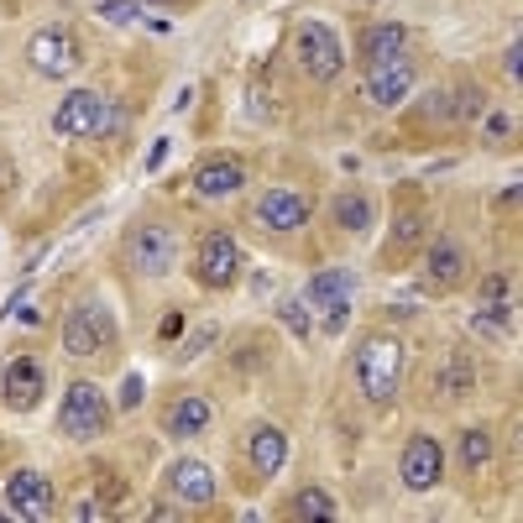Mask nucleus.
<instances>
[{"label": "nucleus", "instance_id": "f257e3e1", "mask_svg": "<svg viewBox=\"0 0 523 523\" xmlns=\"http://www.w3.org/2000/svg\"><path fill=\"white\" fill-rule=\"evenodd\" d=\"M398 377H403V346H398V335L377 330V335L361 340V351H356L361 398H367V403H388L398 393Z\"/></svg>", "mask_w": 523, "mask_h": 523}, {"label": "nucleus", "instance_id": "f03ea898", "mask_svg": "<svg viewBox=\"0 0 523 523\" xmlns=\"http://www.w3.org/2000/svg\"><path fill=\"white\" fill-rule=\"evenodd\" d=\"M116 346V314L100 299H84L63 314V351L68 356H105Z\"/></svg>", "mask_w": 523, "mask_h": 523}, {"label": "nucleus", "instance_id": "7ed1b4c3", "mask_svg": "<svg viewBox=\"0 0 523 523\" xmlns=\"http://www.w3.org/2000/svg\"><path fill=\"white\" fill-rule=\"evenodd\" d=\"M58 424L68 440H100L110 429V408H105V393L95 382H74V388L63 393V408H58Z\"/></svg>", "mask_w": 523, "mask_h": 523}, {"label": "nucleus", "instance_id": "20e7f679", "mask_svg": "<svg viewBox=\"0 0 523 523\" xmlns=\"http://www.w3.org/2000/svg\"><path fill=\"white\" fill-rule=\"evenodd\" d=\"M299 63H304V74L314 84H335L340 79V68H346V48H340V32L325 27V21H304L299 27Z\"/></svg>", "mask_w": 523, "mask_h": 523}, {"label": "nucleus", "instance_id": "39448f33", "mask_svg": "<svg viewBox=\"0 0 523 523\" xmlns=\"http://www.w3.org/2000/svg\"><path fill=\"white\" fill-rule=\"evenodd\" d=\"M126 262L142 272V278H163V272H173L178 262V241L168 225H136V231L126 236Z\"/></svg>", "mask_w": 523, "mask_h": 523}, {"label": "nucleus", "instance_id": "423d86ee", "mask_svg": "<svg viewBox=\"0 0 523 523\" xmlns=\"http://www.w3.org/2000/svg\"><path fill=\"white\" fill-rule=\"evenodd\" d=\"M27 63L37 68V74H48V79H74L79 74V42L68 32H58V27H42L27 42Z\"/></svg>", "mask_w": 523, "mask_h": 523}, {"label": "nucleus", "instance_id": "0eeeda50", "mask_svg": "<svg viewBox=\"0 0 523 523\" xmlns=\"http://www.w3.org/2000/svg\"><path fill=\"white\" fill-rule=\"evenodd\" d=\"M0 393H6V408H16V414H32V408L42 403V393H48V372H42V361L32 356H16L6 377H0Z\"/></svg>", "mask_w": 523, "mask_h": 523}, {"label": "nucleus", "instance_id": "6e6552de", "mask_svg": "<svg viewBox=\"0 0 523 523\" xmlns=\"http://www.w3.org/2000/svg\"><path fill=\"white\" fill-rule=\"evenodd\" d=\"M236 272H241V246L225 236V231H210V236L199 241V283L231 288Z\"/></svg>", "mask_w": 523, "mask_h": 523}, {"label": "nucleus", "instance_id": "1a4fd4ad", "mask_svg": "<svg viewBox=\"0 0 523 523\" xmlns=\"http://www.w3.org/2000/svg\"><path fill=\"white\" fill-rule=\"evenodd\" d=\"M6 503H11L16 518H27V523L53 518V487H48V476H42V471H16L11 482H6Z\"/></svg>", "mask_w": 523, "mask_h": 523}, {"label": "nucleus", "instance_id": "9d476101", "mask_svg": "<svg viewBox=\"0 0 523 523\" xmlns=\"http://www.w3.org/2000/svg\"><path fill=\"white\" fill-rule=\"evenodd\" d=\"M398 471H403V487L408 492H429L440 482V471H445V461H440V445L429 440V435H414L403 445V461H398Z\"/></svg>", "mask_w": 523, "mask_h": 523}, {"label": "nucleus", "instance_id": "9b49d317", "mask_svg": "<svg viewBox=\"0 0 523 523\" xmlns=\"http://www.w3.org/2000/svg\"><path fill=\"white\" fill-rule=\"evenodd\" d=\"M100 110H105V95H100V89H74V95H68V100L53 110V131H58V136H95Z\"/></svg>", "mask_w": 523, "mask_h": 523}, {"label": "nucleus", "instance_id": "f8f14e48", "mask_svg": "<svg viewBox=\"0 0 523 523\" xmlns=\"http://www.w3.org/2000/svg\"><path fill=\"white\" fill-rule=\"evenodd\" d=\"M408 89H414V63L403 58H388V63H367V100L372 105H398L408 100Z\"/></svg>", "mask_w": 523, "mask_h": 523}, {"label": "nucleus", "instance_id": "ddd939ff", "mask_svg": "<svg viewBox=\"0 0 523 523\" xmlns=\"http://www.w3.org/2000/svg\"><path fill=\"white\" fill-rule=\"evenodd\" d=\"M168 487H173V497H178V503H189V508L215 503V471H210V461H194V456L173 461V471H168Z\"/></svg>", "mask_w": 523, "mask_h": 523}, {"label": "nucleus", "instance_id": "4468645a", "mask_svg": "<svg viewBox=\"0 0 523 523\" xmlns=\"http://www.w3.org/2000/svg\"><path fill=\"white\" fill-rule=\"evenodd\" d=\"M257 220L267 225V231H299V225L309 220V199L293 194V189H272L257 199Z\"/></svg>", "mask_w": 523, "mask_h": 523}, {"label": "nucleus", "instance_id": "2eb2a0df", "mask_svg": "<svg viewBox=\"0 0 523 523\" xmlns=\"http://www.w3.org/2000/svg\"><path fill=\"white\" fill-rule=\"evenodd\" d=\"M210 419H215V408H210V398H178L168 414H163V429L173 440H194V435H204V429H210Z\"/></svg>", "mask_w": 523, "mask_h": 523}, {"label": "nucleus", "instance_id": "dca6fc26", "mask_svg": "<svg viewBox=\"0 0 523 523\" xmlns=\"http://www.w3.org/2000/svg\"><path fill=\"white\" fill-rule=\"evenodd\" d=\"M424 272H429V283H435V288H456L461 272H466V246L461 241H435V246H429V257H424Z\"/></svg>", "mask_w": 523, "mask_h": 523}, {"label": "nucleus", "instance_id": "f3484780", "mask_svg": "<svg viewBox=\"0 0 523 523\" xmlns=\"http://www.w3.org/2000/svg\"><path fill=\"white\" fill-rule=\"evenodd\" d=\"M351 288L356 278L346 267H325V272H314L309 288H304V304H320V309H335V304H351Z\"/></svg>", "mask_w": 523, "mask_h": 523}, {"label": "nucleus", "instance_id": "a211bd4d", "mask_svg": "<svg viewBox=\"0 0 523 523\" xmlns=\"http://www.w3.org/2000/svg\"><path fill=\"white\" fill-rule=\"evenodd\" d=\"M246 456H252L257 476H278L283 461H288V440H283V429H272V424L252 429V445H246Z\"/></svg>", "mask_w": 523, "mask_h": 523}, {"label": "nucleus", "instance_id": "6ab92c4d", "mask_svg": "<svg viewBox=\"0 0 523 523\" xmlns=\"http://www.w3.org/2000/svg\"><path fill=\"white\" fill-rule=\"evenodd\" d=\"M241 184H246V168L236 163V157H215V163H204V168L194 173V189H199V194H210V199L236 194Z\"/></svg>", "mask_w": 523, "mask_h": 523}, {"label": "nucleus", "instance_id": "aec40b11", "mask_svg": "<svg viewBox=\"0 0 523 523\" xmlns=\"http://www.w3.org/2000/svg\"><path fill=\"white\" fill-rule=\"evenodd\" d=\"M408 53V27L403 21H382V27L367 32V63H388Z\"/></svg>", "mask_w": 523, "mask_h": 523}, {"label": "nucleus", "instance_id": "412c9836", "mask_svg": "<svg viewBox=\"0 0 523 523\" xmlns=\"http://www.w3.org/2000/svg\"><path fill=\"white\" fill-rule=\"evenodd\" d=\"M335 220L346 225V231H372V199H361V194H340L335 199Z\"/></svg>", "mask_w": 523, "mask_h": 523}, {"label": "nucleus", "instance_id": "4be33fe9", "mask_svg": "<svg viewBox=\"0 0 523 523\" xmlns=\"http://www.w3.org/2000/svg\"><path fill=\"white\" fill-rule=\"evenodd\" d=\"M414 241H424V215H419V210H398V225H393V257L414 252Z\"/></svg>", "mask_w": 523, "mask_h": 523}, {"label": "nucleus", "instance_id": "5701e85b", "mask_svg": "<svg viewBox=\"0 0 523 523\" xmlns=\"http://www.w3.org/2000/svg\"><path fill=\"white\" fill-rule=\"evenodd\" d=\"M293 518H335V497L330 492H320V487H304L299 497H293Z\"/></svg>", "mask_w": 523, "mask_h": 523}, {"label": "nucleus", "instance_id": "b1692460", "mask_svg": "<svg viewBox=\"0 0 523 523\" xmlns=\"http://www.w3.org/2000/svg\"><path fill=\"white\" fill-rule=\"evenodd\" d=\"M461 461L466 466H487L492 461V440L482 435V429H466V435H461Z\"/></svg>", "mask_w": 523, "mask_h": 523}, {"label": "nucleus", "instance_id": "393cba45", "mask_svg": "<svg viewBox=\"0 0 523 523\" xmlns=\"http://www.w3.org/2000/svg\"><path fill=\"white\" fill-rule=\"evenodd\" d=\"M100 16L116 21V27H131V21H142V0H105Z\"/></svg>", "mask_w": 523, "mask_h": 523}, {"label": "nucleus", "instance_id": "a878e982", "mask_svg": "<svg viewBox=\"0 0 523 523\" xmlns=\"http://www.w3.org/2000/svg\"><path fill=\"white\" fill-rule=\"evenodd\" d=\"M126 121H131V116H126V105H110V100H105V110H100V126H95V136H121V131H126Z\"/></svg>", "mask_w": 523, "mask_h": 523}, {"label": "nucleus", "instance_id": "bb28decb", "mask_svg": "<svg viewBox=\"0 0 523 523\" xmlns=\"http://www.w3.org/2000/svg\"><path fill=\"white\" fill-rule=\"evenodd\" d=\"M471 330L476 335H482V340H508V320H503V314H476V320H471Z\"/></svg>", "mask_w": 523, "mask_h": 523}, {"label": "nucleus", "instance_id": "cd10ccee", "mask_svg": "<svg viewBox=\"0 0 523 523\" xmlns=\"http://www.w3.org/2000/svg\"><path fill=\"white\" fill-rule=\"evenodd\" d=\"M278 320H283L293 335H309V304H293V299L278 304Z\"/></svg>", "mask_w": 523, "mask_h": 523}, {"label": "nucleus", "instance_id": "c85d7f7f", "mask_svg": "<svg viewBox=\"0 0 523 523\" xmlns=\"http://www.w3.org/2000/svg\"><path fill=\"white\" fill-rule=\"evenodd\" d=\"M508 288H513L508 278H487V283H482V304H487V309H503V304H508Z\"/></svg>", "mask_w": 523, "mask_h": 523}, {"label": "nucleus", "instance_id": "c756f323", "mask_svg": "<svg viewBox=\"0 0 523 523\" xmlns=\"http://www.w3.org/2000/svg\"><path fill=\"white\" fill-rule=\"evenodd\" d=\"M142 393H147L142 388V372H126L121 377V408H136V403H142Z\"/></svg>", "mask_w": 523, "mask_h": 523}, {"label": "nucleus", "instance_id": "7c9ffc66", "mask_svg": "<svg viewBox=\"0 0 523 523\" xmlns=\"http://www.w3.org/2000/svg\"><path fill=\"white\" fill-rule=\"evenodd\" d=\"M456 388H461V393L471 388V372H466V361H461V367H450V372H445V393H456Z\"/></svg>", "mask_w": 523, "mask_h": 523}, {"label": "nucleus", "instance_id": "2f4dec72", "mask_svg": "<svg viewBox=\"0 0 523 523\" xmlns=\"http://www.w3.org/2000/svg\"><path fill=\"white\" fill-rule=\"evenodd\" d=\"M215 335H220L215 325H204V330H194V340H189V346H184V351H178V361H189V356H194V351L204 346V340H215Z\"/></svg>", "mask_w": 523, "mask_h": 523}, {"label": "nucleus", "instance_id": "473e14b6", "mask_svg": "<svg viewBox=\"0 0 523 523\" xmlns=\"http://www.w3.org/2000/svg\"><path fill=\"white\" fill-rule=\"evenodd\" d=\"M487 136L497 142V136H513V116H487Z\"/></svg>", "mask_w": 523, "mask_h": 523}, {"label": "nucleus", "instance_id": "72a5a7b5", "mask_svg": "<svg viewBox=\"0 0 523 523\" xmlns=\"http://www.w3.org/2000/svg\"><path fill=\"white\" fill-rule=\"evenodd\" d=\"M518 68H523V42H508V79H518Z\"/></svg>", "mask_w": 523, "mask_h": 523}, {"label": "nucleus", "instance_id": "f704fd0d", "mask_svg": "<svg viewBox=\"0 0 523 523\" xmlns=\"http://www.w3.org/2000/svg\"><path fill=\"white\" fill-rule=\"evenodd\" d=\"M178 330H184V314H168V320H163V325H157V335H163V340H173Z\"/></svg>", "mask_w": 523, "mask_h": 523}, {"label": "nucleus", "instance_id": "c9c22d12", "mask_svg": "<svg viewBox=\"0 0 523 523\" xmlns=\"http://www.w3.org/2000/svg\"><path fill=\"white\" fill-rule=\"evenodd\" d=\"M168 157V142H152V152H147V168H157Z\"/></svg>", "mask_w": 523, "mask_h": 523}, {"label": "nucleus", "instance_id": "e433bc0d", "mask_svg": "<svg viewBox=\"0 0 523 523\" xmlns=\"http://www.w3.org/2000/svg\"><path fill=\"white\" fill-rule=\"evenodd\" d=\"M513 204H518V184H513V189H503V194H497V210H513Z\"/></svg>", "mask_w": 523, "mask_h": 523}, {"label": "nucleus", "instance_id": "4c0bfd02", "mask_svg": "<svg viewBox=\"0 0 523 523\" xmlns=\"http://www.w3.org/2000/svg\"><path fill=\"white\" fill-rule=\"evenodd\" d=\"M142 6H168V0H142Z\"/></svg>", "mask_w": 523, "mask_h": 523}]
</instances>
